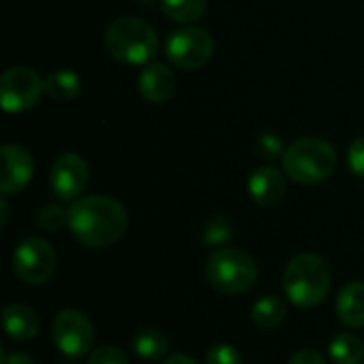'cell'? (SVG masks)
Wrapping results in <instances>:
<instances>
[{"mask_svg": "<svg viewBox=\"0 0 364 364\" xmlns=\"http://www.w3.org/2000/svg\"><path fill=\"white\" fill-rule=\"evenodd\" d=\"M168 348H171L168 337L164 333L156 331V328L139 331L132 337V350L143 360H158V358L168 354Z\"/></svg>", "mask_w": 364, "mask_h": 364, "instance_id": "17", "label": "cell"}, {"mask_svg": "<svg viewBox=\"0 0 364 364\" xmlns=\"http://www.w3.org/2000/svg\"><path fill=\"white\" fill-rule=\"evenodd\" d=\"M232 237V226L226 218H211L203 228V241L207 245H222Z\"/></svg>", "mask_w": 364, "mask_h": 364, "instance_id": "22", "label": "cell"}, {"mask_svg": "<svg viewBox=\"0 0 364 364\" xmlns=\"http://www.w3.org/2000/svg\"><path fill=\"white\" fill-rule=\"evenodd\" d=\"M0 158H2L0 192L9 196V194L23 190L34 173L32 156L21 145H4L0 149Z\"/></svg>", "mask_w": 364, "mask_h": 364, "instance_id": "11", "label": "cell"}, {"mask_svg": "<svg viewBox=\"0 0 364 364\" xmlns=\"http://www.w3.org/2000/svg\"><path fill=\"white\" fill-rule=\"evenodd\" d=\"M288 364H326L324 360V356L322 354H318V352H314V350H299Z\"/></svg>", "mask_w": 364, "mask_h": 364, "instance_id": "26", "label": "cell"}, {"mask_svg": "<svg viewBox=\"0 0 364 364\" xmlns=\"http://www.w3.org/2000/svg\"><path fill=\"white\" fill-rule=\"evenodd\" d=\"M288 305L279 296H262L252 305V322L260 331H273L284 324Z\"/></svg>", "mask_w": 364, "mask_h": 364, "instance_id": "16", "label": "cell"}, {"mask_svg": "<svg viewBox=\"0 0 364 364\" xmlns=\"http://www.w3.org/2000/svg\"><path fill=\"white\" fill-rule=\"evenodd\" d=\"M87 364H130L128 363V356L113 348V346H102V348H96L94 352H90V358Z\"/></svg>", "mask_w": 364, "mask_h": 364, "instance_id": "24", "label": "cell"}, {"mask_svg": "<svg viewBox=\"0 0 364 364\" xmlns=\"http://www.w3.org/2000/svg\"><path fill=\"white\" fill-rule=\"evenodd\" d=\"M166 55L175 66L196 70L211 60L213 38L207 30L196 26L179 28L166 41Z\"/></svg>", "mask_w": 364, "mask_h": 364, "instance_id": "8", "label": "cell"}, {"mask_svg": "<svg viewBox=\"0 0 364 364\" xmlns=\"http://www.w3.org/2000/svg\"><path fill=\"white\" fill-rule=\"evenodd\" d=\"M205 275L211 288H215L222 294L235 296V294H245L256 286L258 264L243 250L220 247L207 258Z\"/></svg>", "mask_w": 364, "mask_h": 364, "instance_id": "5", "label": "cell"}, {"mask_svg": "<svg viewBox=\"0 0 364 364\" xmlns=\"http://www.w3.org/2000/svg\"><path fill=\"white\" fill-rule=\"evenodd\" d=\"M36 224H38V228H43L47 232H58L60 228H64L68 224V211L55 203L43 205L36 213Z\"/></svg>", "mask_w": 364, "mask_h": 364, "instance_id": "21", "label": "cell"}, {"mask_svg": "<svg viewBox=\"0 0 364 364\" xmlns=\"http://www.w3.org/2000/svg\"><path fill=\"white\" fill-rule=\"evenodd\" d=\"M62 364H75V363H62Z\"/></svg>", "mask_w": 364, "mask_h": 364, "instance_id": "32", "label": "cell"}, {"mask_svg": "<svg viewBox=\"0 0 364 364\" xmlns=\"http://www.w3.org/2000/svg\"><path fill=\"white\" fill-rule=\"evenodd\" d=\"M337 318L348 328H360L364 326V284L363 282H350L346 284L337 294Z\"/></svg>", "mask_w": 364, "mask_h": 364, "instance_id": "15", "label": "cell"}, {"mask_svg": "<svg viewBox=\"0 0 364 364\" xmlns=\"http://www.w3.org/2000/svg\"><path fill=\"white\" fill-rule=\"evenodd\" d=\"M2 324L6 337L13 341H30L41 331L38 314L21 303H11L2 309Z\"/></svg>", "mask_w": 364, "mask_h": 364, "instance_id": "12", "label": "cell"}, {"mask_svg": "<svg viewBox=\"0 0 364 364\" xmlns=\"http://www.w3.org/2000/svg\"><path fill=\"white\" fill-rule=\"evenodd\" d=\"M284 194H286V179L277 168L262 166L250 177V196L258 205L262 207L277 205Z\"/></svg>", "mask_w": 364, "mask_h": 364, "instance_id": "14", "label": "cell"}, {"mask_svg": "<svg viewBox=\"0 0 364 364\" xmlns=\"http://www.w3.org/2000/svg\"><path fill=\"white\" fill-rule=\"evenodd\" d=\"M53 346L68 358H81L90 354L94 346V326L90 318L79 309H62L51 324Z\"/></svg>", "mask_w": 364, "mask_h": 364, "instance_id": "7", "label": "cell"}, {"mask_svg": "<svg viewBox=\"0 0 364 364\" xmlns=\"http://www.w3.org/2000/svg\"><path fill=\"white\" fill-rule=\"evenodd\" d=\"M258 145H260L264 156H275V154L282 151V143H279V139L275 134H264Z\"/></svg>", "mask_w": 364, "mask_h": 364, "instance_id": "27", "label": "cell"}, {"mask_svg": "<svg viewBox=\"0 0 364 364\" xmlns=\"http://www.w3.org/2000/svg\"><path fill=\"white\" fill-rule=\"evenodd\" d=\"M348 164L356 177H364V136H358L352 143V147L348 151Z\"/></svg>", "mask_w": 364, "mask_h": 364, "instance_id": "25", "label": "cell"}, {"mask_svg": "<svg viewBox=\"0 0 364 364\" xmlns=\"http://www.w3.org/2000/svg\"><path fill=\"white\" fill-rule=\"evenodd\" d=\"M90 179L87 164L77 154H62L55 158L51 173H49V186L51 192L62 200H75L81 196Z\"/></svg>", "mask_w": 364, "mask_h": 364, "instance_id": "10", "label": "cell"}, {"mask_svg": "<svg viewBox=\"0 0 364 364\" xmlns=\"http://www.w3.org/2000/svg\"><path fill=\"white\" fill-rule=\"evenodd\" d=\"M139 92L149 102H166L175 92V75L164 64H149L139 75Z\"/></svg>", "mask_w": 364, "mask_h": 364, "instance_id": "13", "label": "cell"}, {"mask_svg": "<svg viewBox=\"0 0 364 364\" xmlns=\"http://www.w3.org/2000/svg\"><path fill=\"white\" fill-rule=\"evenodd\" d=\"M2 364H36L30 356L26 354H19V352H13V354H4L2 356Z\"/></svg>", "mask_w": 364, "mask_h": 364, "instance_id": "28", "label": "cell"}, {"mask_svg": "<svg viewBox=\"0 0 364 364\" xmlns=\"http://www.w3.org/2000/svg\"><path fill=\"white\" fill-rule=\"evenodd\" d=\"M328 354L335 364H360L364 358V343L352 333H341L331 341Z\"/></svg>", "mask_w": 364, "mask_h": 364, "instance_id": "19", "label": "cell"}, {"mask_svg": "<svg viewBox=\"0 0 364 364\" xmlns=\"http://www.w3.org/2000/svg\"><path fill=\"white\" fill-rule=\"evenodd\" d=\"M160 2H162V11L175 21H194L207 9V0H160Z\"/></svg>", "mask_w": 364, "mask_h": 364, "instance_id": "20", "label": "cell"}, {"mask_svg": "<svg viewBox=\"0 0 364 364\" xmlns=\"http://www.w3.org/2000/svg\"><path fill=\"white\" fill-rule=\"evenodd\" d=\"M0 207H2V220H0V224L6 226V222H9V203L2 198V200H0Z\"/></svg>", "mask_w": 364, "mask_h": 364, "instance_id": "30", "label": "cell"}, {"mask_svg": "<svg viewBox=\"0 0 364 364\" xmlns=\"http://www.w3.org/2000/svg\"><path fill=\"white\" fill-rule=\"evenodd\" d=\"M45 90V81L28 66H11L0 79V100L6 113H21L32 109Z\"/></svg>", "mask_w": 364, "mask_h": 364, "instance_id": "9", "label": "cell"}, {"mask_svg": "<svg viewBox=\"0 0 364 364\" xmlns=\"http://www.w3.org/2000/svg\"><path fill=\"white\" fill-rule=\"evenodd\" d=\"M141 2H143V4H151L154 0H141Z\"/></svg>", "mask_w": 364, "mask_h": 364, "instance_id": "31", "label": "cell"}, {"mask_svg": "<svg viewBox=\"0 0 364 364\" xmlns=\"http://www.w3.org/2000/svg\"><path fill=\"white\" fill-rule=\"evenodd\" d=\"M79 90H81V81H79L77 73H73L68 68L53 70L45 79V92L58 102H68V100L77 98Z\"/></svg>", "mask_w": 364, "mask_h": 364, "instance_id": "18", "label": "cell"}, {"mask_svg": "<svg viewBox=\"0 0 364 364\" xmlns=\"http://www.w3.org/2000/svg\"><path fill=\"white\" fill-rule=\"evenodd\" d=\"M68 228L81 245L102 250L124 237L128 230V211L111 196H85L70 205Z\"/></svg>", "mask_w": 364, "mask_h": 364, "instance_id": "1", "label": "cell"}, {"mask_svg": "<svg viewBox=\"0 0 364 364\" xmlns=\"http://www.w3.org/2000/svg\"><path fill=\"white\" fill-rule=\"evenodd\" d=\"M58 256L49 241L41 237L23 239L13 252V271L26 286H43L55 273Z\"/></svg>", "mask_w": 364, "mask_h": 364, "instance_id": "6", "label": "cell"}, {"mask_svg": "<svg viewBox=\"0 0 364 364\" xmlns=\"http://www.w3.org/2000/svg\"><path fill=\"white\" fill-rule=\"evenodd\" d=\"M162 364H198L194 358H190V356H186V354H171L166 360Z\"/></svg>", "mask_w": 364, "mask_h": 364, "instance_id": "29", "label": "cell"}, {"mask_svg": "<svg viewBox=\"0 0 364 364\" xmlns=\"http://www.w3.org/2000/svg\"><path fill=\"white\" fill-rule=\"evenodd\" d=\"M282 286H284L286 299L292 305L301 309L318 307L331 290L328 262L322 256L311 254V252L299 254L286 264Z\"/></svg>", "mask_w": 364, "mask_h": 364, "instance_id": "2", "label": "cell"}, {"mask_svg": "<svg viewBox=\"0 0 364 364\" xmlns=\"http://www.w3.org/2000/svg\"><path fill=\"white\" fill-rule=\"evenodd\" d=\"M105 49L124 64H145L156 55L158 34L139 17H119L105 32Z\"/></svg>", "mask_w": 364, "mask_h": 364, "instance_id": "4", "label": "cell"}, {"mask_svg": "<svg viewBox=\"0 0 364 364\" xmlns=\"http://www.w3.org/2000/svg\"><path fill=\"white\" fill-rule=\"evenodd\" d=\"M205 364H243V360H241V354L237 352V348H232L228 343H215L207 350Z\"/></svg>", "mask_w": 364, "mask_h": 364, "instance_id": "23", "label": "cell"}, {"mask_svg": "<svg viewBox=\"0 0 364 364\" xmlns=\"http://www.w3.org/2000/svg\"><path fill=\"white\" fill-rule=\"evenodd\" d=\"M286 175L303 186H316L328 179L337 166V154L331 143L318 136H305L294 141L284 151Z\"/></svg>", "mask_w": 364, "mask_h": 364, "instance_id": "3", "label": "cell"}]
</instances>
